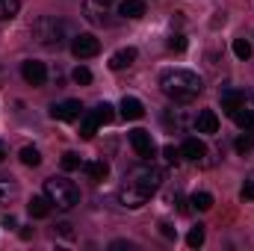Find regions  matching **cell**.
<instances>
[{"instance_id": "d4e9b609", "label": "cell", "mask_w": 254, "mask_h": 251, "mask_svg": "<svg viewBox=\"0 0 254 251\" xmlns=\"http://www.w3.org/2000/svg\"><path fill=\"white\" fill-rule=\"evenodd\" d=\"M192 207L201 210V213L210 210V207H213V195H210V192H195V195H192Z\"/></svg>"}, {"instance_id": "ffe728a7", "label": "cell", "mask_w": 254, "mask_h": 251, "mask_svg": "<svg viewBox=\"0 0 254 251\" xmlns=\"http://www.w3.org/2000/svg\"><path fill=\"white\" fill-rule=\"evenodd\" d=\"M18 157H21V163H24V166H33V169L42 163V154H39V148H33V145L21 148V154H18Z\"/></svg>"}, {"instance_id": "8d00e7d4", "label": "cell", "mask_w": 254, "mask_h": 251, "mask_svg": "<svg viewBox=\"0 0 254 251\" xmlns=\"http://www.w3.org/2000/svg\"><path fill=\"white\" fill-rule=\"evenodd\" d=\"M92 3H98V6H101V9H107V6H110V3H113V0H92Z\"/></svg>"}, {"instance_id": "d6a6232c", "label": "cell", "mask_w": 254, "mask_h": 251, "mask_svg": "<svg viewBox=\"0 0 254 251\" xmlns=\"http://www.w3.org/2000/svg\"><path fill=\"white\" fill-rule=\"evenodd\" d=\"M169 48H172V51H178V54H184V51H187V39H184L181 33H175V36L169 39Z\"/></svg>"}, {"instance_id": "7402d4cb", "label": "cell", "mask_w": 254, "mask_h": 251, "mask_svg": "<svg viewBox=\"0 0 254 251\" xmlns=\"http://www.w3.org/2000/svg\"><path fill=\"white\" fill-rule=\"evenodd\" d=\"M234 151L237 154H249V151H254V133H243V136H237V142H234Z\"/></svg>"}, {"instance_id": "836d02e7", "label": "cell", "mask_w": 254, "mask_h": 251, "mask_svg": "<svg viewBox=\"0 0 254 251\" xmlns=\"http://www.w3.org/2000/svg\"><path fill=\"white\" fill-rule=\"evenodd\" d=\"M243 198H249V201H254V175L243 184Z\"/></svg>"}, {"instance_id": "7a4b0ae2", "label": "cell", "mask_w": 254, "mask_h": 251, "mask_svg": "<svg viewBox=\"0 0 254 251\" xmlns=\"http://www.w3.org/2000/svg\"><path fill=\"white\" fill-rule=\"evenodd\" d=\"M160 89L175 104H190V101H195L201 95L204 83H201V77L195 71H190V68H166L160 74Z\"/></svg>"}, {"instance_id": "2e32d148", "label": "cell", "mask_w": 254, "mask_h": 251, "mask_svg": "<svg viewBox=\"0 0 254 251\" xmlns=\"http://www.w3.org/2000/svg\"><path fill=\"white\" fill-rule=\"evenodd\" d=\"M80 169H83V172H86L92 181H104V178L110 175V166H107L104 160H89V163H83Z\"/></svg>"}, {"instance_id": "d6986e66", "label": "cell", "mask_w": 254, "mask_h": 251, "mask_svg": "<svg viewBox=\"0 0 254 251\" xmlns=\"http://www.w3.org/2000/svg\"><path fill=\"white\" fill-rule=\"evenodd\" d=\"M92 113H95L98 125H110V122L116 119V113H113V104H107V101H104V104H98V107H95Z\"/></svg>"}, {"instance_id": "30bf717a", "label": "cell", "mask_w": 254, "mask_h": 251, "mask_svg": "<svg viewBox=\"0 0 254 251\" xmlns=\"http://www.w3.org/2000/svg\"><path fill=\"white\" fill-rule=\"evenodd\" d=\"M51 207H54V204H51L48 195H33L30 204H27V210H30L33 219H48V216H51Z\"/></svg>"}, {"instance_id": "8fae6325", "label": "cell", "mask_w": 254, "mask_h": 251, "mask_svg": "<svg viewBox=\"0 0 254 251\" xmlns=\"http://www.w3.org/2000/svg\"><path fill=\"white\" fill-rule=\"evenodd\" d=\"M136 63V48H122V51H116L113 57H110V68L113 71H125L130 65Z\"/></svg>"}, {"instance_id": "4316f807", "label": "cell", "mask_w": 254, "mask_h": 251, "mask_svg": "<svg viewBox=\"0 0 254 251\" xmlns=\"http://www.w3.org/2000/svg\"><path fill=\"white\" fill-rule=\"evenodd\" d=\"M187 246H190V249H201V246H204V225L192 228L190 234H187Z\"/></svg>"}, {"instance_id": "e575fe53", "label": "cell", "mask_w": 254, "mask_h": 251, "mask_svg": "<svg viewBox=\"0 0 254 251\" xmlns=\"http://www.w3.org/2000/svg\"><path fill=\"white\" fill-rule=\"evenodd\" d=\"M160 234H163L166 240H175V237H178V234H175V228H172L169 222H160Z\"/></svg>"}, {"instance_id": "9a60e30c", "label": "cell", "mask_w": 254, "mask_h": 251, "mask_svg": "<svg viewBox=\"0 0 254 251\" xmlns=\"http://www.w3.org/2000/svg\"><path fill=\"white\" fill-rule=\"evenodd\" d=\"M243 104H246V92H240V89H225V92H222V107H225L228 113L240 110Z\"/></svg>"}, {"instance_id": "f546056e", "label": "cell", "mask_w": 254, "mask_h": 251, "mask_svg": "<svg viewBox=\"0 0 254 251\" xmlns=\"http://www.w3.org/2000/svg\"><path fill=\"white\" fill-rule=\"evenodd\" d=\"M234 54H237V60H249L252 57V45L246 39H237L234 42Z\"/></svg>"}, {"instance_id": "52a82bcc", "label": "cell", "mask_w": 254, "mask_h": 251, "mask_svg": "<svg viewBox=\"0 0 254 251\" xmlns=\"http://www.w3.org/2000/svg\"><path fill=\"white\" fill-rule=\"evenodd\" d=\"M51 116H54L57 122H74V119L83 116V107H80V101L68 98V101H60V104L51 107Z\"/></svg>"}, {"instance_id": "7c38bea8", "label": "cell", "mask_w": 254, "mask_h": 251, "mask_svg": "<svg viewBox=\"0 0 254 251\" xmlns=\"http://www.w3.org/2000/svg\"><path fill=\"white\" fill-rule=\"evenodd\" d=\"M18 195H21L18 181H15V178H9V175H0V204H12Z\"/></svg>"}, {"instance_id": "d590c367", "label": "cell", "mask_w": 254, "mask_h": 251, "mask_svg": "<svg viewBox=\"0 0 254 251\" xmlns=\"http://www.w3.org/2000/svg\"><path fill=\"white\" fill-rule=\"evenodd\" d=\"M3 228H18V222H15V216H3Z\"/></svg>"}, {"instance_id": "e0dca14e", "label": "cell", "mask_w": 254, "mask_h": 251, "mask_svg": "<svg viewBox=\"0 0 254 251\" xmlns=\"http://www.w3.org/2000/svg\"><path fill=\"white\" fill-rule=\"evenodd\" d=\"M119 15H125V18H130V21H136V18L145 15V3H142V0H122Z\"/></svg>"}, {"instance_id": "8992f818", "label": "cell", "mask_w": 254, "mask_h": 251, "mask_svg": "<svg viewBox=\"0 0 254 251\" xmlns=\"http://www.w3.org/2000/svg\"><path fill=\"white\" fill-rule=\"evenodd\" d=\"M130 145H133V151H136L145 163L157 154V145H154V139H151L148 130H130Z\"/></svg>"}, {"instance_id": "f1b7e54d", "label": "cell", "mask_w": 254, "mask_h": 251, "mask_svg": "<svg viewBox=\"0 0 254 251\" xmlns=\"http://www.w3.org/2000/svg\"><path fill=\"white\" fill-rule=\"evenodd\" d=\"M163 157H166V163H169V166H178V163L184 160L181 148H175V145H166V148H163Z\"/></svg>"}, {"instance_id": "4fadbf2b", "label": "cell", "mask_w": 254, "mask_h": 251, "mask_svg": "<svg viewBox=\"0 0 254 251\" xmlns=\"http://www.w3.org/2000/svg\"><path fill=\"white\" fill-rule=\"evenodd\" d=\"M181 154H184L187 160H195V163H198V160H204V157H207V145H204L201 139H195V136H190V139L184 142Z\"/></svg>"}, {"instance_id": "603a6c76", "label": "cell", "mask_w": 254, "mask_h": 251, "mask_svg": "<svg viewBox=\"0 0 254 251\" xmlns=\"http://www.w3.org/2000/svg\"><path fill=\"white\" fill-rule=\"evenodd\" d=\"M98 127H101V125H98L95 113H89V116H83V125H80V136H83V139H92Z\"/></svg>"}, {"instance_id": "5b68a950", "label": "cell", "mask_w": 254, "mask_h": 251, "mask_svg": "<svg viewBox=\"0 0 254 251\" xmlns=\"http://www.w3.org/2000/svg\"><path fill=\"white\" fill-rule=\"evenodd\" d=\"M98 51H101V42H98L92 33H80V36H74V42H71V54H74L77 60L98 57Z\"/></svg>"}, {"instance_id": "44dd1931", "label": "cell", "mask_w": 254, "mask_h": 251, "mask_svg": "<svg viewBox=\"0 0 254 251\" xmlns=\"http://www.w3.org/2000/svg\"><path fill=\"white\" fill-rule=\"evenodd\" d=\"M21 9V0H0V21H12Z\"/></svg>"}, {"instance_id": "74e56055", "label": "cell", "mask_w": 254, "mask_h": 251, "mask_svg": "<svg viewBox=\"0 0 254 251\" xmlns=\"http://www.w3.org/2000/svg\"><path fill=\"white\" fill-rule=\"evenodd\" d=\"M3 160H6V145L0 142V163H3Z\"/></svg>"}, {"instance_id": "3957f363", "label": "cell", "mask_w": 254, "mask_h": 251, "mask_svg": "<svg viewBox=\"0 0 254 251\" xmlns=\"http://www.w3.org/2000/svg\"><path fill=\"white\" fill-rule=\"evenodd\" d=\"M33 39H36V45H42L48 51H57L65 42V24L54 15H42V18L33 21Z\"/></svg>"}, {"instance_id": "277c9868", "label": "cell", "mask_w": 254, "mask_h": 251, "mask_svg": "<svg viewBox=\"0 0 254 251\" xmlns=\"http://www.w3.org/2000/svg\"><path fill=\"white\" fill-rule=\"evenodd\" d=\"M45 195L51 198V204L57 210H71V207L80 204V189L65 178H48L45 181Z\"/></svg>"}, {"instance_id": "83f0119b", "label": "cell", "mask_w": 254, "mask_h": 251, "mask_svg": "<svg viewBox=\"0 0 254 251\" xmlns=\"http://www.w3.org/2000/svg\"><path fill=\"white\" fill-rule=\"evenodd\" d=\"M80 166H83V160H80L74 151H65L63 154V169L65 172H74V169H80Z\"/></svg>"}, {"instance_id": "cb8c5ba5", "label": "cell", "mask_w": 254, "mask_h": 251, "mask_svg": "<svg viewBox=\"0 0 254 251\" xmlns=\"http://www.w3.org/2000/svg\"><path fill=\"white\" fill-rule=\"evenodd\" d=\"M83 12H86V18H89L92 24H104V18H101V15H104V9H101L98 3L86 0V3H83Z\"/></svg>"}, {"instance_id": "ac0fdd59", "label": "cell", "mask_w": 254, "mask_h": 251, "mask_svg": "<svg viewBox=\"0 0 254 251\" xmlns=\"http://www.w3.org/2000/svg\"><path fill=\"white\" fill-rule=\"evenodd\" d=\"M234 116V122H237V127H243V130H249V133H254V110H234L231 113Z\"/></svg>"}, {"instance_id": "1f68e13d", "label": "cell", "mask_w": 254, "mask_h": 251, "mask_svg": "<svg viewBox=\"0 0 254 251\" xmlns=\"http://www.w3.org/2000/svg\"><path fill=\"white\" fill-rule=\"evenodd\" d=\"M54 237H60V240H74V231H71V225L68 222H60V225H54Z\"/></svg>"}, {"instance_id": "6da1fadb", "label": "cell", "mask_w": 254, "mask_h": 251, "mask_svg": "<svg viewBox=\"0 0 254 251\" xmlns=\"http://www.w3.org/2000/svg\"><path fill=\"white\" fill-rule=\"evenodd\" d=\"M163 181H166V172L151 166V160H148V166H139V169L130 172L125 187L119 189V201L125 207H130V210H136V207H142L157 189L163 187Z\"/></svg>"}, {"instance_id": "9c48e42d", "label": "cell", "mask_w": 254, "mask_h": 251, "mask_svg": "<svg viewBox=\"0 0 254 251\" xmlns=\"http://www.w3.org/2000/svg\"><path fill=\"white\" fill-rule=\"evenodd\" d=\"M195 130H198V133H207V136L219 133V116H216L213 110H201L198 119H195Z\"/></svg>"}, {"instance_id": "5bb4252c", "label": "cell", "mask_w": 254, "mask_h": 251, "mask_svg": "<svg viewBox=\"0 0 254 251\" xmlns=\"http://www.w3.org/2000/svg\"><path fill=\"white\" fill-rule=\"evenodd\" d=\"M122 116H125V122H139V119L145 116L142 101H136V98H125V101H122Z\"/></svg>"}, {"instance_id": "484cf974", "label": "cell", "mask_w": 254, "mask_h": 251, "mask_svg": "<svg viewBox=\"0 0 254 251\" xmlns=\"http://www.w3.org/2000/svg\"><path fill=\"white\" fill-rule=\"evenodd\" d=\"M163 122H166V125L172 127H178V130H181V127L187 125V116H184V110H169V113H166V116H163Z\"/></svg>"}, {"instance_id": "ba28073f", "label": "cell", "mask_w": 254, "mask_h": 251, "mask_svg": "<svg viewBox=\"0 0 254 251\" xmlns=\"http://www.w3.org/2000/svg\"><path fill=\"white\" fill-rule=\"evenodd\" d=\"M21 74H24V80L30 86H45V80H48V68L39 60H27V63L21 65Z\"/></svg>"}, {"instance_id": "4dcf8cb0", "label": "cell", "mask_w": 254, "mask_h": 251, "mask_svg": "<svg viewBox=\"0 0 254 251\" xmlns=\"http://www.w3.org/2000/svg\"><path fill=\"white\" fill-rule=\"evenodd\" d=\"M71 77H74V83H77V86H89V83H92V71H89V68H83V65H80V68H74V74H71Z\"/></svg>"}]
</instances>
